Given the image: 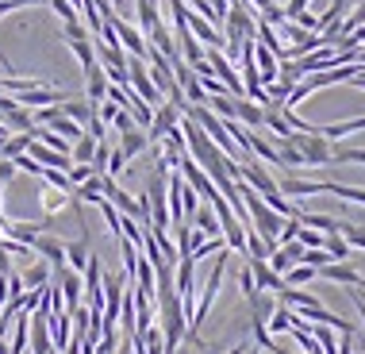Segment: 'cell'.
<instances>
[{
  "label": "cell",
  "mask_w": 365,
  "mask_h": 354,
  "mask_svg": "<svg viewBox=\"0 0 365 354\" xmlns=\"http://www.w3.org/2000/svg\"><path fill=\"white\" fill-rule=\"evenodd\" d=\"M284 143H292L296 151H300L304 166H331L334 162V143L327 135H319V123H315L312 131H292Z\"/></svg>",
  "instance_id": "obj_2"
},
{
  "label": "cell",
  "mask_w": 365,
  "mask_h": 354,
  "mask_svg": "<svg viewBox=\"0 0 365 354\" xmlns=\"http://www.w3.org/2000/svg\"><path fill=\"white\" fill-rule=\"evenodd\" d=\"M323 193L339 196V201H354V204H365V189H358V185H339V181H323Z\"/></svg>",
  "instance_id": "obj_18"
},
{
  "label": "cell",
  "mask_w": 365,
  "mask_h": 354,
  "mask_svg": "<svg viewBox=\"0 0 365 354\" xmlns=\"http://www.w3.org/2000/svg\"><path fill=\"white\" fill-rule=\"evenodd\" d=\"M51 281V262H35L31 270L24 273V289H43Z\"/></svg>",
  "instance_id": "obj_22"
},
{
  "label": "cell",
  "mask_w": 365,
  "mask_h": 354,
  "mask_svg": "<svg viewBox=\"0 0 365 354\" xmlns=\"http://www.w3.org/2000/svg\"><path fill=\"white\" fill-rule=\"evenodd\" d=\"M181 123V108L170 104V101H162V104H154V116H150V127H146V135H150V143H158L170 127Z\"/></svg>",
  "instance_id": "obj_6"
},
{
  "label": "cell",
  "mask_w": 365,
  "mask_h": 354,
  "mask_svg": "<svg viewBox=\"0 0 365 354\" xmlns=\"http://www.w3.org/2000/svg\"><path fill=\"white\" fill-rule=\"evenodd\" d=\"M235 120L242 127H262V104H250L242 96H235Z\"/></svg>",
  "instance_id": "obj_14"
},
{
  "label": "cell",
  "mask_w": 365,
  "mask_h": 354,
  "mask_svg": "<svg viewBox=\"0 0 365 354\" xmlns=\"http://www.w3.org/2000/svg\"><path fill=\"white\" fill-rule=\"evenodd\" d=\"M51 8L62 16V24H73V19H77V8L70 4V0H51Z\"/></svg>",
  "instance_id": "obj_27"
},
{
  "label": "cell",
  "mask_w": 365,
  "mask_h": 354,
  "mask_svg": "<svg viewBox=\"0 0 365 354\" xmlns=\"http://www.w3.org/2000/svg\"><path fill=\"white\" fill-rule=\"evenodd\" d=\"M315 278L339 281V285H346V289H361V285H365V278L354 270V266H346V262H327V266H319V270H315Z\"/></svg>",
  "instance_id": "obj_7"
},
{
  "label": "cell",
  "mask_w": 365,
  "mask_h": 354,
  "mask_svg": "<svg viewBox=\"0 0 365 354\" xmlns=\"http://www.w3.org/2000/svg\"><path fill=\"white\" fill-rule=\"evenodd\" d=\"M0 19H4V16H0Z\"/></svg>",
  "instance_id": "obj_37"
},
{
  "label": "cell",
  "mask_w": 365,
  "mask_h": 354,
  "mask_svg": "<svg viewBox=\"0 0 365 354\" xmlns=\"http://www.w3.org/2000/svg\"><path fill=\"white\" fill-rule=\"evenodd\" d=\"M16 173V166H12V158H0V185L8 181V177Z\"/></svg>",
  "instance_id": "obj_32"
},
{
  "label": "cell",
  "mask_w": 365,
  "mask_h": 354,
  "mask_svg": "<svg viewBox=\"0 0 365 354\" xmlns=\"http://www.w3.org/2000/svg\"><path fill=\"white\" fill-rule=\"evenodd\" d=\"M108 123H112L120 135H123V131H131V127H135V116H131V108H115V116H112Z\"/></svg>",
  "instance_id": "obj_26"
},
{
  "label": "cell",
  "mask_w": 365,
  "mask_h": 354,
  "mask_svg": "<svg viewBox=\"0 0 365 354\" xmlns=\"http://www.w3.org/2000/svg\"><path fill=\"white\" fill-rule=\"evenodd\" d=\"M85 262H88V239L81 235V243H66V266L81 273V270H85Z\"/></svg>",
  "instance_id": "obj_19"
},
{
  "label": "cell",
  "mask_w": 365,
  "mask_h": 354,
  "mask_svg": "<svg viewBox=\"0 0 365 354\" xmlns=\"http://www.w3.org/2000/svg\"><path fill=\"white\" fill-rule=\"evenodd\" d=\"M227 254L231 251H220V258L212 262V270H208V281H204V293H200V300H196V308H192V320H189V343H200L196 339V331H200V323L208 320V312H212V304H215V297H220V285H223V270H227Z\"/></svg>",
  "instance_id": "obj_1"
},
{
  "label": "cell",
  "mask_w": 365,
  "mask_h": 354,
  "mask_svg": "<svg viewBox=\"0 0 365 354\" xmlns=\"http://www.w3.org/2000/svg\"><path fill=\"white\" fill-rule=\"evenodd\" d=\"M308 4H312V0H284L281 12H284V19H296L300 12H308Z\"/></svg>",
  "instance_id": "obj_28"
},
{
  "label": "cell",
  "mask_w": 365,
  "mask_h": 354,
  "mask_svg": "<svg viewBox=\"0 0 365 354\" xmlns=\"http://www.w3.org/2000/svg\"><path fill=\"white\" fill-rule=\"evenodd\" d=\"M246 270H250V278H254V289H262V293H281L284 289V278L265 258H246Z\"/></svg>",
  "instance_id": "obj_5"
},
{
  "label": "cell",
  "mask_w": 365,
  "mask_h": 354,
  "mask_svg": "<svg viewBox=\"0 0 365 354\" xmlns=\"http://www.w3.org/2000/svg\"><path fill=\"white\" fill-rule=\"evenodd\" d=\"M8 273H12V262H8V251H0V281H4Z\"/></svg>",
  "instance_id": "obj_33"
},
{
  "label": "cell",
  "mask_w": 365,
  "mask_h": 354,
  "mask_svg": "<svg viewBox=\"0 0 365 354\" xmlns=\"http://www.w3.org/2000/svg\"><path fill=\"white\" fill-rule=\"evenodd\" d=\"M189 223H192L196 231H204L208 239H223V231H220V220H215L212 204H204V201H200V208H196V212L189 216Z\"/></svg>",
  "instance_id": "obj_11"
},
{
  "label": "cell",
  "mask_w": 365,
  "mask_h": 354,
  "mask_svg": "<svg viewBox=\"0 0 365 354\" xmlns=\"http://www.w3.org/2000/svg\"><path fill=\"white\" fill-rule=\"evenodd\" d=\"M296 220L304 223V228H312V231H319V235H331V231H339V220L334 216H323V212H296Z\"/></svg>",
  "instance_id": "obj_13"
},
{
  "label": "cell",
  "mask_w": 365,
  "mask_h": 354,
  "mask_svg": "<svg viewBox=\"0 0 365 354\" xmlns=\"http://www.w3.org/2000/svg\"><path fill=\"white\" fill-rule=\"evenodd\" d=\"M273 4H281V0H273Z\"/></svg>",
  "instance_id": "obj_36"
},
{
  "label": "cell",
  "mask_w": 365,
  "mask_h": 354,
  "mask_svg": "<svg viewBox=\"0 0 365 354\" xmlns=\"http://www.w3.org/2000/svg\"><path fill=\"white\" fill-rule=\"evenodd\" d=\"M70 43V51H73V58L81 62V70H93L96 66V51H93V35L88 39H66Z\"/></svg>",
  "instance_id": "obj_15"
},
{
  "label": "cell",
  "mask_w": 365,
  "mask_h": 354,
  "mask_svg": "<svg viewBox=\"0 0 365 354\" xmlns=\"http://www.w3.org/2000/svg\"><path fill=\"white\" fill-rule=\"evenodd\" d=\"M104 96H108V74H104V66L96 62L93 70H85V101L96 108Z\"/></svg>",
  "instance_id": "obj_10"
},
{
  "label": "cell",
  "mask_w": 365,
  "mask_h": 354,
  "mask_svg": "<svg viewBox=\"0 0 365 354\" xmlns=\"http://www.w3.org/2000/svg\"><path fill=\"white\" fill-rule=\"evenodd\" d=\"M93 151H96V139L85 131L81 139H73V146H70V158H73V162H93Z\"/></svg>",
  "instance_id": "obj_23"
},
{
  "label": "cell",
  "mask_w": 365,
  "mask_h": 354,
  "mask_svg": "<svg viewBox=\"0 0 365 354\" xmlns=\"http://www.w3.org/2000/svg\"><path fill=\"white\" fill-rule=\"evenodd\" d=\"M339 235L350 243V247L365 251V228H361V223H346V220H339Z\"/></svg>",
  "instance_id": "obj_24"
},
{
  "label": "cell",
  "mask_w": 365,
  "mask_h": 354,
  "mask_svg": "<svg viewBox=\"0 0 365 354\" xmlns=\"http://www.w3.org/2000/svg\"><path fill=\"white\" fill-rule=\"evenodd\" d=\"M239 289H242V297H250V293H258V289H254V278H250V270H246V266L239 270Z\"/></svg>",
  "instance_id": "obj_30"
},
{
  "label": "cell",
  "mask_w": 365,
  "mask_h": 354,
  "mask_svg": "<svg viewBox=\"0 0 365 354\" xmlns=\"http://www.w3.org/2000/svg\"><path fill=\"white\" fill-rule=\"evenodd\" d=\"M104 24H112V31H115V39H120V46H123V51L131 54V58H146V54H150V43H146V35H143L135 24H127L123 16L108 12Z\"/></svg>",
  "instance_id": "obj_3"
},
{
  "label": "cell",
  "mask_w": 365,
  "mask_h": 354,
  "mask_svg": "<svg viewBox=\"0 0 365 354\" xmlns=\"http://www.w3.org/2000/svg\"><path fill=\"white\" fill-rule=\"evenodd\" d=\"M204 108H212L220 120H235V96H227V93H212L208 101H204Z\"/></svg>",
  "instance_id": "obj_20"
},
{
  "label": "cell",
  "mask_w": 365,
  "mask_h": 354,
  "mask_svg": "<svg viewBox=\"0 0 365 354\" xmlns=\"http://www.w3.org/2000/svg\"><path fill=\"white\" fill-rule=\"evenodd\" d=\"M115 151H120L123 158L131 162V158H139L143 151H150V135H146L143 127H131V131L120 135V146H115Z\"/></svg>",
  "instance_id": "obj_9"
},
{
  "label": "cell",
  "mask_w": 365,
  "mask_h": 354,
  "mask_svg": "<svg viewBox=\"0 0 365 354\" xmlns=\"http://www.w3.org/2000/svg\"><path fill=\"white\" fill-rule=\"evenodd\" d=\"M8 135H12V131H8V127H4V120H0V139H8Z\"/></svg>",
  "instance_id": "obj_34"
},
{
  "label": "cell",
  "mask_w": 365,
  "mask_h": 354,
  "mask_svg": "<svg viewBox=\"0 0 365 354\" xmlns=\"http://www.w3.org/2000/svg\"><path fill=\"white\" fill-rule=\"evenodd\" d=\"M292 24H300L304 31H319V16H315V12H300V16L292 19Z\"/></svg>",
  "instance_id": "obj_29"
},
{
  "label": "cell",
  "mask_w": 365,
  "mask_h": 354,
  "mask_svg": "<svg viewBox=\"0 0 365 354\" xmlns=\"http://www.w3.org/2000/svg\"><path fill=\"white\" fill-rule=\"evenodd\" d=\"M31 251L43 254V262H51V270H58V266H66V243L54 239V235H35L31 239Z\"/></svg>",
  "instance_id": "obj_8"
},
{
  "label": "cell",
  "mask_w": 365,
  "mask_h": 354,
  "mask_svg": "<svg viewBox=\"0 0 365 354\" xmlns=\"http://www.w3.org/2000/svg\"><path fill=\"white\" fill-rule=\"evenodd\" d=\"M35 139V131H16V135H8L4 146H0V158H16V154H24L27 146H31Z\"/></svg>",
  "instance_id": "obj_16"
},
{
  "label": "cell",
  "mask_w": 365,
  "mask_h": 354,
  "mask_svg": "<svg viewBox=\"0 0 365 354\" xmlns=\"http://www.w3.org/2000/svg\"><path fill=\"white\" fill-rule=\"evenodd\" d=\"M38 201H43V212H51V216H54V212H62L66 204L73 201V196H70V193H62V189H51V185H43Z\"/></svg>",
  "instance_id": "obj_17"
},
{
  "label": "cell",
  "mask_w": 365,
  "mask_h": 354,
  "mask_svg": "<svg viewBox=\"0 0 365 354\" xmlns=\"http://www.w3.org/2000/svg\"><path fill=\"white\" fill-rule=\"evenodd\" d=\"M323 251H327V254H331V258H334V262H346V258H350V243H346V239H342V235H339V231H331V235H323Z\"/></svg>",
  "instance_id": "obj_21"
},
{
  "label": "cell",
  "mask_w": 365,
  "mask_h": 354,
  "mask_svg": "<svg viewBox=\"0 0 365 354\" xmlns=\"http://www.w3.org/2000/svg\"><path fill=\"white\" fill-rule=\"evenodd\" d=\"M62 101H70V93H66V88H54V85H43V81L24 88V93H16L19 108H46V104H62Z\"/></svg>",
  "instance_id": "obj_4"
},
{
  "label": "cell",
  "mask_w": 365,
  "mask_h": 354,
  "mask_svg": "<svg viewBox=\"0 0 365 354\" xmlns=\"http://www.w3.org/2000/svg\"><path fill=\"white\" fill-rule=\"evenodd\" d=\"M66 39H88V27L81 19H73V24H66Z\"/></svg>",
  "instance_id": "obj_31"
},
{
  "label": "cell",
  "mask_w": 365,
  "mask_h": 354,
  "mask_svg": "<svg viewBox=\"0 0 365 354\" xmlns=\"http://www.w3.org/2000/svg\"><path fill=\"white\" fill-rule=\"evenodd\" d=\"M315 278V266H304V262H296L292 270H284V285H308Z\"/></svg>",
  "instance_id": "obj_25"
},
{
  "label": "cell",
  "mask_w": 365,
  "mask_h": 354,
  "mask_svg": "<svg viewBox=\"0 0 365 354\" xmlns=\"http://www.w3.org/2000/svg\"><path fill=\"white\" fill-rule=\"evenodd\" d=\"M358 293H361V289H358ZM361 300H365V293H361Z\"/></svg>",
  "instance_id": "obj_35"
},
{
  "label": "cell",
  "mask_w": 365,
  "mask_h": 354,
  "mask_svg": "<svg viewBox=\"0 0 365 354\" xmlns=\"http://www.w3.org/2000/svg\"><path fill=\"white\" fill-rule=\"evenodd\" d=\"M0 120H4L8 131H35V116H31V108L12 104L8 112H0Z\"/></svg>",
  "instance_id": "obj_12"
}]
</instances>
